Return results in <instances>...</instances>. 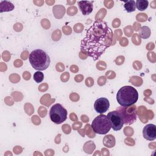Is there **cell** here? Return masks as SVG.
<instances>
[{"mask_svg": "<svg viewBox=\"0 0 156 156\" xmlns=\"http://www.w3.org/2000/svg\"><path fill=\"white\" fill-rule=\"evenodd\" d=\"M112 30L104 21H95L87 30L85 36L81 40V52L92 57L95 61L105 52L113 41Z\"/></svg>", "mask_w": 156, "mask_h": 156, "instance_id": "cell-1", "label": "cell"}, {"mask_svg": "<svg viewBox=\"0 0 156 156\" xmlns=\"http://www.w3.org/2000/svg\"><path fill=\"white\" fill-rule=\"evenodd\" d=\"M138 93L132 86L121 87L116 94V100L118 104L122 107H129L137 102Z\"/></svg>", "mask_w": 156, "mask_h": 156, "instance_id": "cell-2", "label": "cell"}, {"mask_svg": "<svg viewBox=\"0 0 156 156\" xmlns=\"http://www.w3.org/2000/svg\"><path fill=\"white\" fill-rule=\"evenodd\" d=\"M29 60L31 66L38 71L46 69L51 62L49 56L44 51L40 49L32 51L29 54Z\"/></svg>", "mask_w": 156, "mask_h": 156, "instance_id": "cell-3", "label": "cell"}, {"mask_svg": "<svg viewBox=\"0 0 156 156\" xmlns=\"http://www.w3.org/2000/svg\"><path fill=\"white\" fill-rule=\"evenodd\" d=\"M91 127L95 133L100 135L106 134L111 129L107 116L102 114L98 115L93 119L91 123Z\"/></svg>", "mask_w": 156, "mask_h": 156, "instance_id": "cell-4", "label": "cell"}, {"mask_svg": "<svg viewBox=\"0 0 156 156\" xmlns=\"http://www.w3.org/2000/svg\"><path fill=\"white\" fill-rule=\"evenodd\" d=\"M116 110L121 115L124 124L130 125L136 121V108L135 105L129 107L120 106L117 107Z\"/></svg>", "mask_w": 156, "mask_h": 156, "instance_id": "cell-5", "label": "cell"}, {"mask_svg": "<svg viewBox=\"0 0 156 156\" xmlns=\"http://www.w3.org/2000/svg\"><path fill=\"white\" fill-rule=\"evenodd\" d=\"M67 110L60 104H55L52 105L49 111L51 120L57 124L65 121L67 118Z\"/></svg>", "mask_w": 156, "mask_h": 156, "instance_id": "cell-6", "label": "cell"}, {"mask_svg": "<svg viewBox=\"0 0 156 156\" xmlns=\"http://www.w3.org/2000/svg\"><path fill=\"white\" fill-rule=\"evenodd\" d=\"M107 118L110 124L111 128L115 131L119 130L122 129L124 122L119 113L116 110L109 112L107 114Z\"/></svg>", "mask_w": 156, "mask_h": 156, "instance_id": "cell-7", "label": "cell"}, {"mask_svg": "<svg viewBox=\"0 0 156 156\" xmlns=\"http://www.w3.org/2000/svg\"><path fill=\"white\" fill-rule=\"evenodd\" d=\"M110 106L109 101L105 98H100L96 100L94 104V108L97 113L102 114L106 112Z\"/></svg>", "mask_w": 156, "mask_h": 156, "instance_id": "cell-8", "label": "cell"}, {"mask_svg": "<svg viewBox=\"0 0 156 156\" xmlns=\"http://www.w3.org/2000/svg\"><path fill=\"white\" fill-rule=\"evenodd\" d=\"M143 137L149 141H153L156 138V126L152 124L145 126L143 130Z\"/></svg>", "mask_w": 156, "mask_h": 156, "instance_id": "cell-9", "label": "cell"}, {"mask_svg": "<svg viewBox=\"0 0 156 156\" xmlns=\"http://www.w3.org/2000/svg\"><path fill=\"white\" fill-rule=\"evenodd\" d=\"M77 4L79 5V7L82 12L83 15H90L93 9V1H78Z\"/></svg>", "mask_w": 156, "mask_h": 156, "instance_id": "cell-10", "label": "cell"}, {"mask_svg": "<svg viewBox=\"0 0 156 156\" xmlns=\"http://www.w3.org/2000/svg\"><path fill=\"white\" fill-rule=\"evenodd\" d=\"M124 7L125 9V10L127 12L130 13V12H134L136 9L135 1L133 0H130V1H126L124 4Z\"/></svg>", "mask_w": 156, "mask_h": 156, "instance_id": "cell-11", "label": "cell"}, {"mask_svg": "<svg viewBox=\"0 0 156 156\" xmlns=\"http://www.w3.org/2000/svg\"><path fill=\"white\" fill-rule=\"evenodd\" d=\"M139 35L143 39L148 38L151 35V29L147 26H143L139 31Z\"/></svg>", "mask_w": 156, "mask_h": 156, "instance_id": "cell-12", "label": "cell"}, {"mask_svg": "<svg viewBox=\"0 0 156 156\" xmlns=\"http://www.w3.org/2000/svg\"><path fill=\"white\" fill-rule=\"evenodd\" d=\"M149 5V2L146 0H137L135 2V5L137 9L140 11L145 10Z\"/></svg>", "mask_w": 156, "mask_h": 156, "instance_id": "cell-13", "label": "cell"}, {"mask_svg": "<svg viewBox=\"0 0 156 156\" xmlns=\"http://www.w3.org/2000/svg\"><path fill=\"white\" fill-rule=\"evenodd\" d=\"M104 140L108 141V142H107L104 144L106 147H112L114 146L115 143V139L113 135H107L105 136V137L104 138Z\"/></svg>", "mask_w": 156, "mask_h": 156, "instance_id": "cell-14", "label": "cell"}, {"mask_svg": "<svg viewBox=\"0 0 156 156\" xmlns=\"http://www.w3.org/2000/svg\"><path fill=\"white\" fill-rule=\"evenodd\" d=\"M44 79V74L42 72L40 71H38L35 72L34 74V80L37 82V83H40L43 81Z\"/></svg>", "mask_w": 156, "mask_h": 156, "instance_id": "cell-15", "label": "cell"}, {"mask_svg": "<svg viewBox=\"0 0 156 156\" xmlns=\"http://www.w3.org/2000/svg\"><path fill=\"white\" fill-rule=\"evenodd\" d=\"M2 2L5 5V7L4 9H1L0 12H9V11H12L13 9H14V5H13L12 3H11L10 2H8V1H2Z\"/></svg>", "mask_w": 156, "mask_h": 156, "instance_id": "cell-16", "label": "cell"}, {"mask_svg": "<svg viewBox=\"0 0 156 156\" xmlns=\"http://www.w3.org/2000/svg\"><path fill=\"white\" fill-rule=\"evenodd\" d=\"M69 74L68 73L65 72L63 74H62L61 75V80L63 82H66L68 79H69Z\"/></svg>", "mask_w": 156, "mask_h": 156, "instance_id": "cell-17", "label": "cell"}, {"mask_svg": "<svg viewBox=\"0 0 156 156\" xmlns=\"http://www.w3.org/2000/svg\"><path fill=\"white\" fill-rule=\"evenodd\" d=\"M136 18L138 19L137 20L139 21H141V18H143V20L144 21H145L147 19V15L145 13H139V14H138V16H136Z\"/></svg>", "mask_w": 156, "mask_h": 156, "instance_id": "cell-18", "label": "cell"}, {"mask_svg": "<svg viewBox=\"0 0 156 156\" xmlns=\"http://www.w3.org/2000/svg\"><path fill=\"white\" fill-rule=\"evenodd\" d=\"M86 85L88 87H91L94 84V80L91 77H87L85 80Z\"/></svg>", "mask_w": 156, "mask_h": 156, "instance_id": "cell-19", "label": "cell"}, {"mask_svg": "<svg viewBox=\"0 0 156 156\" xmlns=\"http://www.w3.org/2000/svg\"><path fill=\"white\" fill-rule=\"evenodd\" d=\"M124 57L123 56H119L116 58L115 62H116V65H119L122 64V63L124 62Z\"/></svg>", "mask_w": 156, "mask_h": 156, "instance_id": "cell-20", "label": "cell"}, {"mask_svg": "<svg viewBox=\"0 0 156 156\" xmlns=\"http://www.w3.org/2000/svg\"><path fill=\"white\" fill-rule=\"evenodd\" d=\"M121 39L122 40H120V44L121 45H122L123 46H125L128 44V40H127V39H126V38H124V37L122 38Z\"/></svg>", "mask_w": 156, "mask_h": 156, "instance_id": "cell-21", "label": "cell"}, {"mask_svg": "<svg viewBox=\"0 0 156 156\" xmlns=\"http://www.w3.org/2000/svg\"><path fill=\"white\" fill-rule=\"evenodd\" d=\"M83 79V76H82V75H77L75 76V78H74L75 80L77 82L82 81Z\"/></svg>", "mask_w": 156, "mask_h": 156, "instance_id": "cell-22", "label": "cell"}, {"mask_svg": "<svg viewBox=\"0 0 156 156\" xmlns=\"http://www.w3.org/2000/svg\"><path fill=\"white\" fill-rule=\"evenodd\" d=\"M23 77L24 79L26 80H28L30 79V73H28V72H24L23 73Z\"/></svg>", "mask_w": 156, "mask_h": 156, "instance_id": "cell-23", "label": "cell"}, {"mask_svg": "<svg viewBox=\"0 0 156 156\" xmlns=\"http://www.w3.org/2000/svg\"><path fill=\"white\" fill-rule=\"evenodd\" d=\"M70 70H71V72L76 73L77 71H79V68H78L76 66H75V65H72V66H71V67H70Z\"/></svg>", "mask_w": 156, "mask_h": 156, "instance_id": "cell-24", "label": "cell"}]
</instances>
